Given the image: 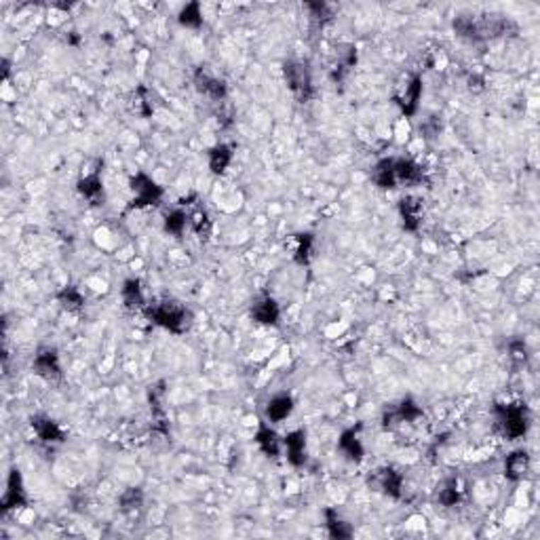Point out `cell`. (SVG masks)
<instances>
[{"mask_svg":"<svg viewBox=\"0 0 540 540\" xmlns=\"http://www.w3.org/2000/svg\"><path fill=\"white\" fill-rule=\"evenodd\" d=\"M148 319H152L157 325L165 327L171 334H184L192 321L190 310L178 300H161L146 308Z\"/></svg>","mask_w":540,"mask_h":540,"instance_id":"cell-1","label":"cell"},{"mask_svg":"<svg viewBox=\"0 0 540 540\" xmlns=\"http://www.w3.org/2000/svg\"><path fill=\"white\" fill-rule=\"evenodd\" d=\"M496 416L500 422L502 433L509 439H519L528 433L530 418H528V407L526 403H507L496 407Z\"/></svg>","mask_w":540,"mask_h":540,"instance_id":"cell-2","label":"cell"},{"mask_svg":"<svg viewBox=\"0 0 540 540\" xmlns=\"http://www.w3.org/2000/svg\"><path fill=\"white\" fill-rule=\"evenodd\" d=\"M283 74H285V83L289 91L298 97V101H308L315 95L313 87V77L306 64L302 62H287L283 66Z\"/></svg>","mask_w":540,"mask_h":540,"instance_id":"cell-3","label":"cell"},{"mask_svg":"<svg viewBox=\"0 0 540 540\" xmlns=\"http://www.w3.org/2000/svg\"><path fill=\"white\" fill-rule=\"evenodd\" d=\"M131 192H133V198H131V209H140V207H150V205H159V201L163 198V188L152 180L150 176L146 174H135L131 178Z\"/></svg>","mask_w":540,"mask_h":540,"instance_id":"cell-4","label":"cell"},{"mask_svg":"<svg viewBox=\"0 0 540 540\" xmlns=\"http://www.w3.org/2000/svg\"><path fill=\"white\" fill-rule=\"evenodd\" d=\"M420 99H422V77H418V74L410 77L405 87H401L395 95V103L401 108V112L405 116H414L418 112Z\"/></svg>","mask_w":540,"mask_h":540,"instance_id":"cell-5","label":"cell"},{"mask_svg":"<svg viewBox=\"0 0 540 540\" xmlns=\"http://www.w3.org/2000/svg\"><path fill=\"white\" fill-rule=\"evenodd\" d=\"M28 505V496H26V488H23V477L17 468H13L9 473L6 479V490L2 496V509L4 511H13V509H23Z\"/></svg>","mask_w":540,"mask_h":540,"instance_id":"cell-6","label":"cell"},{"mask_svg":"<svg viewBox=\"0 0 540 540\" xmlns=\"http://www.w3.org/2000/svg\"><path fill=\"white\" fill-rule=\"evenodd\" d=\"M34 371L49 380V382H55L62 378V363H60V355L55 349H40L34 357Z\"/></svg>","mask_w":540,"mask_h":540,"instance_id":"cell-7","label":"cell"},{"mask_svg":"<svg viewBox=\"0 0 540 540\" xmlns=\"http://www.w3.org/2000/svg\"><path fill=\"white\" fill-rule=\"evenodd\" d=\"M194 83H196V89L213 101H224V97L228 93L226 83L222 79H218L215 74H211L207 68H198L194 72Z\"/></svg>","mask_w":540,"mask_h":540,"instance_id":"cell-8","label":"cell"},{"mask_svg":"<svg viewBox=\"0 0 540 540\" xmlns=\"http://www.w3.org/2000/svg\"><path fill=\"white\" fill-rule=\"evenodd\" d=\"M30 424H32V429H34V433L40 441H45V444H62L64 441V431L53 418L36 414V416H32Z\"/></svg>","mask_w":540,"mask_h":540,"instance_id":"cell-9","label":"cell"},{"mask_svg":"<svg viewBox=\"0 0 540 540\" xmlns=\"http://www.w3.org/2000/svg\"><path fill=\"white\" fill-rule=\"evenodd\" d=\"M283 448L287 451V460L291 466H302L306 462V433L302 429L287 433L283 439Z\"/></svg>","mask_w":540,"mask_h":540,"instance_id":"cell-10","label":"cell"},{"mask_svg":"<svg viewBox=\"0 0 540 540\" xmlns=\"http://www.w3.org/2000/svg\"><path fill=\"white\" fill-rule=\"evenodd\" d=\"M399 213H401V222H403V228L407 232H416L420 228V222H422V205L416 196H405L401 198L399 203Z\"/></svg>","mask_w":540,"mask_h":540,"instance_id":"cell-11","label":"cell"},{"mask_svg":"<svg viewBox=\"0 0 540 540\" xmlns=\"http://www.w3.org/2000/svg\"><path fill=\"white\" fill-rule=\"evenodd\" d=\"M422 416V407L412 399V397H405L390 414H386L384 416V424L388 427H393V424H397V422H416L418 418Z\"/></svg>","mask_w":540,"mask_h":540,"instance_id":"cell-12","label":"cell"},{"mask_svg":"<svg viewBox=\"0 0 540 540\" xmlns=\"http://www.w3.org/2000/svg\"><path fill=\"white\" fill-rule=\"evenodd\" d=\"M530 473V454L526 450H517L507 456L505 460V477L511 481H519Z\"/></svg>","mask_w":540,"mask_h":540,"instance_id":"cell-13","label":"cell"},{"mask_svg":"<svg viewBox=\"0 0 540 540\" xmlns=\"http://www.w3.org/2000/svg\"><path fill=\"white\" fill-rule=\"evenodd\" d=\"M252 317L262 323V325H276L281 319V308L276 304V300L272 298H260L254 306H252Z\"/></svg>","mask_w":540,"mask_h":540,"instance_id":"cell-14","label":"cell"},{"mask_svg":"<svg viewBox=\"0 0 540 540\" xmlns=\"http://www.w3.org/2000/svg\"><path fill=\"white\" fill-rule=\"evenodd\" d=\"M256 444L269 458H276L281 454V448H283V439L276 435V431L270 429L266 422H260V427L256 431Z\"/></svg>","mask_w":540,"mask_h":540,"instance_id":"cell-15","label":"cell"},{"mask_svg":"<svg viewBox=\"0 0 540 540\" xmlns=\"http://www.w3.org/2000/svg\"><path fill=\"white\" fill-rule=\"evenodd\" d=\"M293 412V399L285 393L274 395L266 405V418L270 422H283L291 416Z\"/></svg>","mask_w":540,"mask_h":540,"instance_id":"cell-16","label":"cell"},{"mask_svg":"<svg viewBox=\"0 0 540 540\" xmlns=\"http://www.w3.org/2000/svg\"><path fill=\"white\" fill-rule=\"evenodd\" d=\"M371 180L378 188L388 190V188H397V176H395V159H382L376 163L373 171H371Z\"/></svg>","mask_w":540,"mask_h":540,"instance_id":"cell-17","label":"cell"},{"mask_svg":"<svg viewBox=\"0 0 540 540\" xmlns=\"http://www.w3.org/2000/svg\"><path fill=\"white\" fill-rule=\"evenodd\" d=\"M235 159V150L228 144H218L209 150V169L218 176H222Z\"/></svg>","mask_w":540,"mask_h":540,"instance_id":"cell-18","label":"cell"},{"mask_svg":"<svg viewBox=\"0 0 540 540\" xmlns=\"http://www.w3.org/2000/svg\"><path fill=\"white\" fill-rule=\"evenodd\" d=\"M120 293H123V304H125V308H129V310H140V308L146 306V298H144V291H142V283H140L137 279H127V281L123 283Z\"/></svg>","mask_w":540,"mask_h":540,"instance_id":"cell-19","label":"cell"},{"mask_svg":"<svg viewBox=\"0 0 540 540\" xmlns=\"http://www.w3.org/2000/svg\"><path fill=\"white\" fill-rule=\"evenodd\" d=\"M395 176H397V184H420L424 174L420 169V165H416L412 159H395Z\"/></svg>","mask_w":540,"mask_h":540,"instance_id":"cell-20","label":"cell"},{"mask_svg":"<svg viewBox=\"0 0 540 540\" xmlns=\"http://www.w3.org/2000/svg\"><path fill=\"white\" fill-rule=\"evenodd\" d=\"M338 448H340V451H342L349 460H353V462H359V460H363V456H365L363 444H361L359 435H357L355 429H347V431L340 435Z\"/></svg>","mask_w":540,"mask_h":540,"instance_id":"cell-21","label":"cell"},{"mask_svg":"<svg viewBox=\"0 0 540 540\" xmlns=\"http://www.w3.org/2000/svg\"><path fill=\"white\" fill-rule=\"evenodd\" d=\"M325 528H327V534L332 536V539H338V540H347L353 536V528H351V524H347L340 515H338V511L336 509H325Z\"/></svg>","mask_w":540,"mask_h":540,"instance_id":"cell-22","label":"cell"},{"mask_svg":"<svg viewBox=\"0 0 540 540\" xmlns=\"http://www.w3.org/2000/svg\"><path fill=\"white\" fill-rule=\"evenodd\" d=\"M378 481H380V490L393 498H399L401 496V490H403V475L395 468H382L380 475H378Z\"/></svg>","mask_w":540,"mask_h":540,"instance_id":"cell-23","label":"cell"},{"mask_svg":"<svg viewBox=\"0 0 540 540\" xmlns=\"http://www.w3.org/2000/svg\"><path fill=\"white\" fill-rule=\"evenodd\" d=\"M313 252H315V237L313 235H298L296 239V249H293V262L300 266L310 264L313 260Z\"/></svg>","mask_w":540,"mask_h":540,"instance_id":"cell-24","label":"cell"},{"mask_svg":"<svg viewBox=\"0 0 540 540\" xmlns=\"http://www.w3.org/2000/svg\"><path fill=\"white\" fill-rule=\"evenodd\" d=\"M77 188H79V192H81L87 201H91V203H97V201L103 196V184H101V178H99L97 171L85 176V178H81Z\"/></svg>","mask_w":540,"mask_h":540,"instance_id":"cell-25","label":"cell"},{"mask_svg":"<svg viewBox=\"0 0 540 540\" xmlns=\"http://www.w3.org/2000/svg\"><path fill=\"white\" fill-rule=\"evenodd\" d=\"M57 300H60V304H62L66 310H70V313H79V310L85 306V296H83L81 289L74 287V285L64 287V289L57 293Z\"/></svg>","mask_w":540,"mask_h":540,"instance_id":"cell-26","label":"cell"},{"mask_svg":"<svg viewBox=\"0 0 540 540\" xmlns=\"http://www.w3.org/2000/svg\"><path fill=\"white\" fill-rule=\"evenodd\" d=\"M180 23L184 28H201L203 26V11H201V4L198 2H190L186 4L180 11Z\"/></svg>","mask_w":540,"mask_h":540,"instance_id":"cell-27","label":"cell"},{"mask_svg":"<svg viewBox=\"0 0 540 540\" xmlns=\"http://www.w3.org/2000/svg\"><path fill=\"white\" fill-rule=\"evenodd\" d=\"M118 502H120V511H123V513H133V511H137V509L142 507V502H144V492H142L140 488H129V490H125V492L120 494Z\"/></svg>","mask_w":540,"mask_h":540,"instance_id":"cell-28","label":"cell"},{"mask_svg":"<svg viewBox=\"0 0 540 540\" xmlns=\"http://www.w3.org/2000/svg\"><path fill=\"white\" fill-rule=\"evenodd\" d=\"M186 224H188V215L181 211V209H174L167 213L165 218V230L174 237H181L184 230H186Z\"/></svg>","mask_w":540,"mask_h":540,"instance_id":"cell-29","label":"cell"},{"mask_svg":"<svg viewBox=\"0 0 540 540\" xmlns=\"http://www.w3.org/2000/svg\"><path fill=\"white\" fill-rule=\"evenodd\" d=\"M188 224L192 226V230L203 239L205 235H209V228H211V220L207 215L205 209H196L192 215H188Z\"/></svg>","mask_w":540,"mask_h":540,"instance_id":"cell-30","label":"cell"},{"mask_svg":"<svg viewBox=\"0 0 540 540\" xmlns=\"http://www.w3.org/2000/svg\"><path fill=\"white\" fill-rule=\"evenodd\" d=\"M439 502L444 507H454L460 502V490H458V479H448L444 488L439 490Z\"/></svg>","mask_w":540,"mask_h":540,"instance_id":"cell-31","label":"cell"},{"mask_svg":"<svg viewBox=\"0 0 540 540\" xmlns=\"http://www.w3.org/2000/svg\"><path fill=\"white\" fill-rule=\"evenodd\" d=\"M509 357H511V361H515L517 365H524V363L528 361V349H526V344H524L522 340H513V342L509 344Z\"/></svg>","mask_w":540,"mask_h":540,"instance_id":"cell-32","label":"cell"},{"mask_svg":"<svg viewBox=\"0 0 540 540\" xmlns=\"http://www.w3.org/2000/svg\"><path fill=\"white\" fill-rule=\"evenodd\" d=\"M306 6L313 11V17H315V19H330V17H332V6L325 4V2H308Z\"/></svg>","mask_w":540,"mask_h":540,"instance_id":"cell-33","label":"cell"}]
</instances>
